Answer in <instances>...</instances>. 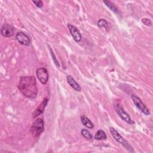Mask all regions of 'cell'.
<instances>
[{
  "instance_id": "17",
  "label": "cell",
  "mask_w": 153,
  "mask_h": 153,
  "mask_svg": "<svg viewBox=\"0 0 153 153\" xmlns=\"http://www.w3.org/2000/svg\"><path fill=\"white\" fill-rule=\"evenodd\" d=\"M142 22L146 26H152V22L149 19H147V18H143L142 19Z\"/></svg>"
},
{
  "instance_id": "8",
  "label": "cell",
  "mask_w": 153,
  "mask_h": 153,
  "mask_svg": "<svg viewBox=\"0 0 153 153\" xmlns=\"http://www.w3.org/2000/svg\"><path fill=\"white\" fill-rule=\"evenodd\" d=\"M48 102V99L47 98H44L39 105L35 109V110L32 113V117L33 118L37 117L38 115H41L44 111L45 108L47 105Z\"/></svg>"
},
{
  "instance_id": "19",
  "label": "cell",
  "mask_w": 153,
  "mask_h": 153,
  "mask_svg": "<svg viewBox=\"0 0 153 153\" xmlns=\"http://www.w3.org/2000/svg\"><path fill=\"white\" fill-rule=\"evenodd\" d=\"M34 4H35V5L37 7H38V8H41L42 7V5H43V4H42V2L41 1H32Z\"/></svg>"
},
{
  "instance_id": "11",
  "label": "cell",
  "mask_w": 153,
  "mask_h": 153,
  "mask_svg": "<svg viewBox=\"0 0 153 153\" xmlns=\"http://www.w3.org/2000/svg\"><path fill=\"white\" fill-rule=\"evenodd\" d=\"M66 79L68 83L76 91H80L81 90V88L79 86V85L76 82V81L74 79V78L71 76V75H67Z\"/></svg>"
},
{
  "instance_id": "4",
  "label": "cell",
  "mask_w": 153,
  "mask_h": 153,
  "mask_svg": "<svg viewBox=\"0 0 153 153\" xmlns=\"http://www.w3.org/2000/svg\"><path fill=\"white\" fill-rule=\"evenodd\" d=\"M131 98L134 103V104L136 105V106L144 114L148 115L150 114V112L149 109L146 108V106L144 105V103L142 102L141 99L137 97L135 94H131Z\"/></svg>"
},
{
  "instance_id": "1",
  "label": "cell",
  "mask_w": 153,
  "mask_h": 153,
  "mask_svg": "<svg viewBox=\"0 0 153 153\" xmlns=\"http://www.w3.org/2000/svg\"><path fill=\"white\" fill-rule=\"evenodd\" d=\"M18 88L25 97L32 99L35 98L38 91L35 78L33 76L20 77Z\"/></svg>"
},
{
  "instance_id": "9",
  "label": "cell",
  "mask_w": 153,
  "mask_h": 153,
  "mask_svg": "<svg viewBox=\"0 0 153 153\" xmlns=\"http://www.w3.org/2000/svg\"><path fill=\"white\" fill-rule=\"evenodd\" d=\"M68 27L69 32H70L72 36L73 37V39H74V41L77 42H79L81 40L82 36H81V35L80 34L79 30L77 29V28L71 24H68Z\"/></svg>"
},
{
  "instance_id": "16",
  "label": "cell",
  "mask_w": 153,
  "mask_h": 153,
  "mask_svg": "<svg viewBox=\"0 0 153 153\" xmlns=\"http://www.w3.org/2000/svg\"><path fill=\"white\" fill-rule=\"evenodd\" d=\"M81 134H82L85 138L88 139H92V135L91 134V133L89 132L88 130L83 128V129L81 130Z\"/></svg>"
},
{
  "instance_id": "14",
  "label": "cell",
  "mask_w": 153,
  "mask_h": 153,
  "mask_svg": "<svg viewBox=\"0 0 153 153\" xmlns=\"http://www.w3.org/2000/svg\"><path fill=\"white\" fill-rule=\"evenodd\" d=\"M97 26L99 27H101V28L103 27V28H105L107 31H108V30H109V26H108V22H107L106 20H105L103 19H100L98 21Z\"/></svg>"
},
{
  "instance_id": "7",
  "label": "cell",
  "mask_w": 153,
  "mask_h": 153,
  "mask_svg": "<svg viewBox=\"0 0 153 153\" xmlns=\"http://www.w3.org/2000/svg\"><path fill=\"white\" fill-rule=\"evenodd\" d=\"M16 38L17 41L22 45L27 46L30 44V41L29 37L25 33L22 32H19L16 33Z\"/></svg>"
},
{
  "instance_id": "15",
  "label": "cell",
  "mask_w": 153,
  "mask_h": 153,
  "mask_svg": "<svg viewBox=\"0 0 153 153\" xmlns=\"http://www.w3.org/2000/svg\"><path fill=\"white\" fill-rule=\"evenodd\" d=\"M103 2L111 11H112L113 12H114L115 13H118L117 8H116V7L111 2L108 1H104Z\"/></svg>"
},
{
  "instance_id": "5",
  "label": "cell",
  "mask_w": 153,
  "mask_h": 153,
  "mask_svg": "<svg viewBox=\"0 0 153 153\" xmlns=\"http://www.w3.org/2000/svg\"><path fill=\"white\" fill-rule=\"evenodd\" d=\"M36 76L39 81L43 84H45L48 80V74L47 70L44 68H38L36 71Z\"/></svg>"
},
{
  "instance_id": "2",
  "label": "cell",
  "mask_w": 153,
  "mask_h": 153,
  "mask_svg": "<svg viewBox=\"0 0 153 153\" xmlns=\"http://www.w3.org/2000/svg\"><path fill=\"white\" fill-rule=\"evenodd\" d=\"M44 130V121L42 118H37L32 124L30 133L34 137H38Z\"/></svg>"
},
{
  "instance_id": "3",
  "label": "cell",
  "mask_w": 153,
  "mask_h": 153,
  "mask_svg": "<svg viewBox=\"0 0 153 153\" xmlns=\"http://www.w3.org/2000/svg\"><path fill=\"white\" fill-rule=\"evenodd\" d=\"M114 107L117 113L118 114V115L121 117V118L123 120H124L129 124H133L134 123V122L131 120L129 115H128V114L124 110L123 108L120 103H118L115 104Z\"/></svg>"
},
{
  "instance_id": "10",
  "label": "cell",
  "mask_w": 153,
  "mask_h": 153,
  "mask_svg": "<svg viewBox=\"0 0 153 153\" xmlns=\"http://www.w3.org/2000/svg\"><path fill=\"white\" fill-rule=\"evenodd\" d=\"M14 27L8 24H4L1 29V34L5 37H11L14 35Z\"/></svg>"
},
{
  "instance_id": "13",
  "label": "cell",
  "mask_w": 153,
  "mask_h": 153,
  "mask_svg": "<svg viewBox=\"0 0 153 153\" xmlns=\"http://www.w3.org/2000/svg\"><path fill=\"white\" fill-rule=\"evenodd\" d=\"M94 139L96 140H105L106 139V133L103 130L100 129L95 133Z\"/></svg>"
},
{
  "instance_id": "12",
  "label": "cell",
  "mask_w": 153,
  "mask_h": 153,
  "mask_svg": "<svg viewBox=\"0 0 153 153\" xmlns=\"http://www.w3.org/2000/svg\"><path fill=\"white\" fill-rule=\"evenodd\" d=\"M81 121L82 123L87 127H88L89 128H93L94 127V124L90 121V120H89V118H88L87 117H85L84 115L81 116Z\"/></svg>"
},
{
  "instance_id": "6",
  "label": "cell",
  "mask_w": 153,
  "mask_h": 153,
  "mask_svg": "<svg viewBox=\"0 0 153 153\" xmlns=\"http://www.w3.org/2000/svg\"><path fill=\"white\" fill-rule=\"evenodd\" d=\"M109 131L111 133L113 137L115 139L116 141H117L118 143L122 144L124 147L127 148V146H128V144L127 142L121 136V135L113 127H109Z\"/></svg>"
},
{
  "instance_id": "18",
  "label": "cell",
  "mask_w": 153,
  "mask_h": 153,
  "mask_svg": "<svg viewBox=\"0 0 153 153\" xmlns=\"http://www.w3.org/2000/svg\"><path fill=\"white\" fill-rule=\"evenodd\" d=\"M50 53H51V56H52V59L53 60V61L54 62V63L56 64V65L57 66V67H59L60 66V65H59V63L58 62V61L56 60V57L54 56V54L53 53L52 50L51 49V48H50Z\"/></svg>"
}]
</instances>
